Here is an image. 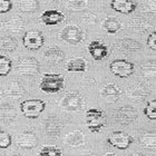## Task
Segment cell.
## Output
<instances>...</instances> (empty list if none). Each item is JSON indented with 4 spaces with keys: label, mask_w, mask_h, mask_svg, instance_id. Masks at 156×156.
I'll return each instance as SVG.
<instances>
[{
    "label": "cell",
    "mask_w": 156,
    "mask_h": 156,
    "mask_svg": "<svg viewBox=\"0 0 156 156\" xmlns=\"http://www.w3.org/2000/svg\"><path fill=\"white\" fill-rule=\"evenodd\" d=\"M64 85H65V79L60 74L46 73L41 76L39 88L46 94H56L62 90Z\"/></svg>",
    "instance_id": "6da1fadb"
},
{
    "label": "cell",
    "mask_w": 156,
    "mask_h": 156,
    "mask_svg": "<svg viewBox=\"0 0 156 156\" xmlns=\"http://www.w3.org/2000/svg\"><path fill=\"white\" fill-rule=\"evenodd\" d=\"M46 103L42 99H26L20 103V111L28 119H36L45 111Z\"/></svg>",
    "instance_id": "7a4b0ae2"
},
{
    "label": "cell",
    "mask_w": 156,
    "mask_h": 156,
    "mask_svg": "<svg viewBox=\"0 0 156 156\" xmlns=\"http://www.w3.org/2000/svg\"><path fill=\"white\" fill-rule=\"evenodd\" d=\"M86 125L91 133H98L105 127V113L98 108H89L86 114Z\"/></svg>",
    "instance_id": "3957f363"
},
{
    "label": "cell",
    "mask_w": 156,
    "mask_h": 156,
    "mask_svg": "<svg viewBox=\"0 0 156 156\" xmlns=\"http://www.w3.org/2000/svg\"><path fill=\"white\" fill-rule=\"evenodd\" d=\"M39 69H40V65L35 57H30V56L21 57L17 62V72L21 76H26V77L36 76L39 73Z\"/></svg>",
    "instance_id": "277c9868"
},
{
    "label": "cell",
    "mask_w": 156,
    "mask_h": 156,
    "mask_svg": "<svg viewBox=\"0 0 156 156\" xmlns=\"http://www.w3.org/2000/svg\"><path fill=\"white\" fill-rule=\"evenodd\" d=\"M109 70L118 78H129L135 72V65L126 59H115L109 64Z\"/></svg>",
    "instance_id": "5b68a950"
},
{
    "label": "cell",
    "mask_w": 156,
    "mask_h": 156,
    "mask_svg": "<svg viewBox=\"0 0 156 156\" xmlns=\"http://www.w3.org/2000/svg\"><path fill=\"white\" fill-rule=\"evenodd\" d=\"M45 38L40 31L38 30H29L26 31L25 35L23 36V47L28 50L31 51H36L39 50L44 46Z\"/></svg>",
    "instance_id": "8992f818"
},
{
    "label": "cell",
    "mask_w": 156,
    "mask_h": 156,
    "mask_svg": "<svg viewBox=\"0 0 156 156\" xmlns=\"http://www.w3.org/2000/svg\"><path fill=\"white\" fill-rule=\"evenodd\" d=\"M107 143L117 150H127L133 143V137L123 130H115L108 136Z\"/></svg>",
    "instance_id": "52a82bcc"
},
{
    "label": "cell",
    "mask_w": 156,
    "mask_h": 156,
    "mask_svg": "<svg viewBox=\"0 0 156 156\" xmlns=\"http://www.w3.org/2000/svg\"><path fill=\"white\" fill-rule=\"evenodd\" d=\"M137 118L136 109L132 106H122L113 113V120L119 125H129Z\"/></svg>",
    "instance_id": "ba28073f"
},
{
    "label": "cell",
    "mask_w": 156,
    "mask_h": 156,
    "mask_svg": "<svg viewBox=\"0 0 156 156\" xmlns=\"http://www.w3.org/2000/svg\"><path fill=\"white\" fill-rule=\"evenodd\" d=\"M59 36L64 41L69 45H78L84 39V33L81 31L79 27L75 26V25H69L62 30Z\"/></svg>",
    "instance_id": "9c48e42d"
},
{
    "label": "cell",
    "mask_w": 156,
    "mask_h": 156,
    "mask_svg": "<svg viewBox=\"0 0 156 156\" xmlns=\"http://www.w3.org/2000/svg\"><path fill=\"white\" fill-rule=\"evenodd\" d=\"M84 105L83 97L77 93H68L62 99V107L67 112L80 111Z\"/></svg>",
    "instance_id": "30bf717a"
},
{
    "label": "cell",
    "mask_w": 156,
    "mask_h": 156,
    "mask_svg": "<svg viewBox=\"0 0 156 156\" xmlns=\"http://www.w3.org/2000/svg\"><path fill=\"white\" fill-rule=\"evenodd\" d=\"M62 124L57 116H48L44 122V130L48 138H57L62 133Z\"/></svg>",
    "instance_id": "8fae6325"
},
{
    "label": "cell",
    "mask_w": 156,
    "mask_h": 156,
    "mask_svg": "<svg viewBox=\"0 0 156 156\" xmlns=\"http://www.w3.org/2000/svg\"><path fill=\"white\" fill-rule=\"evenodd\" d=\"M87 49L89 55L91 56V58L96 60V62H101V60L105 59L108 56V54H109L108 47L101 41H99V40H93V41H90Z\"/></svg>",
    "instance_id": "7c38bea8"
},
{
    "label": "cell",
    "mask_w": 156,
    "mask_h": 156,
    "mask_svg": "<svg viewBox=\"0 0 156 156\" xmlns=\"http://www.w3.org/2000/svg\"><path fill=\"white\" fill-rule=\"evenodd\" d=\"M115 48L119 51L123 52H136L140 51L142 49V44L140 41H137L135 39L132 38H123V39H118L117 41H115Z\"/></svg>",
    "instance_id": "4fadbf2b"
},
{
    "label": "cell",
    "mask_w": 156,
    "mask_h": 156,
    "mask_svg": "<svg viewBox=\"0 0 156 156\" xmlns=\"http://www.w3.org/2000/svg\"><path fill=\"white\" fill-rule=\"evenodd\" d=\"M40 20L46 26H56L65 20V15L58 10L47 9L41 13Z\"/></svg>",
    "instance_id": "5bb4252c"
},
{
    "label": "cell",
    "mask_w": 156,
    "mask_h": 156,
    "mask_svg": "<svg viewBox=\"0 0 156 156\" xmlns=\"http://www.w3.org/2000/svg\"><path fill=\"white\" fill-rule=\"evenodd\" d=\"M109 6L116 12L129 15L135 11V9L137 8V3L133 0H112Z\"/></svg>",
    "instance_id": "9a60e30c"
},
{
    "label": "cell",
    "mask_w": 156,
    "mask_h": 156,
    "mask_svg": "<svg viewBox=\"0 0 156 156\" xmlns=\"http://www.w3.org/2000/svg\"><path fill=\"white\" fill-rule=\"evenodd\" d=\"M18 146L23 148V150H34L38 144V138L36 134L31 130H25L18 136L17 140Z\"/></svg>",
    "instance_id": "2e32d148"
},
{
    "label": "cell",
    "mask_w": 156,
    "mask_h": 156,
    "mask_svg": "<svg viewBox=\"0 0 156 156\" xmlns=\"http://www.w3.org/2000/svg\"><path fill=\"white\" fill-rule=\"evenodd\" d=\"M2 26L3 29L11 35H19L23 31L25 23L21 19V17L16 15V16L11 17L9 20H7L6 23H3Z\"/></svg>",
    "instance_id": "e0dca14e"
},
{
    "label": "cell",
    "mask_w": 156,
    "mask_h": 156,
    "mask_svg": "<svg viewBox=\"0 0 156 156\" xmlns=\"http://www.w3.org/2000/svg\"><path fill=\"white\" fill-rule=\"evenodd\" d=\"M123 91L120 90V88L114 84L106 85L101 90V96L104 98L105 101L108 103H115L122 97Z\"/></svg>",
    "instance_id": "ac0fdd59"
},
{
    "label": "cell",
    "mask_w": 156,
    "mask_h": 156,
    "mask_svg": "<svg viewBox=\"0 0 156 156\" xmlns=\"http://www.w3.org/2000/svg\"><path fill=\"white\" fill-rule=\"evenodd\" d=\"M126 94L129 99H133L135 101H143L146 99L148 90L142 84H134L127 88Z\"/></svg>",
    "instance_id": "d6986e66"
},
{
    "label": "cell",
    "mask_w": 156,
    "mask_h": 156,
    "mask_svg": "<svg viewBox=\"0 0 156 156\" xmlns=\"http://www.w3.org/2000/svg\"><path fill=\"white\" fill-rule=\"evenodd\" d=\"M26 94V90L23 89V87L17 81H11L8 84V86L6 87L5 91H3V95L6 97L10 98V99H13V101H17V99H20L23 98V95Z\"/></svg>",
    "instance_id": "ffe728a7"
},
{
    "label": "cell",
    "mask_w": 156,
    "mask_h": 156,
    "mask_svg": "<svg viewBox=\"0 0 156 156\" xmlns=\"http://www.w3.org/2000/svg\"><path fill=\"white\" fill-rule=\"evenodd\" d=\"M45 58L47 62L55 64V65H59V64H62L64 62L65 54L60 48L56 47V46H52V47H49L45 51Z\"/></svg>",
    "instance_id": "44dd1931"
},
{
    "label": "cell",
    "mask_w": 156,
    "mask_h": 156,
    "mask_svg": "<svg viewBox=\"0 0 156 156\" xmlns=\"http://www.w3.org/2000/svg\"><path fill=\"white\" fill-rule=\"evenodd\" d=\"M66 70L69 73H85L87 70V62L81 57L73 58L67 62Z\"/></svg>",
    "instance_id": "7402d4cb"
},
{
    "label": "cell",
    "mask_w": 156,
    "mask_h": 156,
    "mask_svg": "<svg viewBox=\"0 0 156 156\" xmlns=\"http://www.w3.org/2000/svg\"><path fill=\"white\" fill-rule=\"evenodd\" d=\"M127 26L129 27L130 30H133L135 33L144 34L150 29L151 27H152V25H151L147 20L136 17V18H133L132 20H129L128 23H127Z\"/></svg>",
    "instance_id": "603a6c76"
},
{
    "label": "cell",
    "mask_w": 156,
    "mask_h": 156,
    "mask_svg": "<svg viewBox=\"0 0 156 156\" xmlns=\"http://www.w3.org/2000/svg\"><path fill=\"white\" fill-rule=\"evenodd\" d=\"M140 145L148 151H156V133L155 132H144L140 134Z\"/></svg>",
    "instance_id": "cb8c5ba5"
},
{
    "label": "cell",
    "mask_w": 156,
    "mask_h": 156,
    "mask_svg": "<svg viewBox=\"0 0 156 156\" xmlns=\"http://www.w3.org/2000/svg\"><path fill=\"white\" fill-rule=\"evenodd\" d=\"M85 143V136L81 130H74L66 135L65 144L70 147H78Z\"/></svg>",
    "instance_id": "d4e9b609"
},
{
    "label": "cell",
    "mask_w": 156,
    "mask_h": 156,
    "mask_svg": "<svg viewBox=\"0 0 156 156\" xmlns=\"http://www.w3.org/2000/svg\"><path fill=\"white\" fill-rule=\"evenodd\" d=\"M122 23L115 17H107L103 21V29L109 35H115L122 29Z\"/></svg>",
    "instance_id": "484cf974"
},
{
    "label": "cell",
    "mask_w": 156,
    "mask_h": 156,
    "mask_svg": "<svg viewBox=\"0 0 156 156\" xmlns=\"http://www.w3.org/2000/svg\"><path fill=\"white\" fill-rule=\"evenodd\" d=\"M17 117V113L12 106L8 104L1 105V119L3 124H11L15 122Z\"/></svg>",
    "instance_id": "4316f807"
},
{
    "label": "cell",
    "mask_w": 156,
    "mask_h": 156,
    "mask_svg": "<svg viewBox=\"0 0 156 156\" xmlns=\"http://www.w3.org/2000/svg\"><path fill=\"white\" fill-rule=\"evenodd\" d=\"M140 75L145 78H156V60H147L140 65Z\"/></svg>",
    "instance_id": "83f0119b"
},
{
    "label": "cell",
    "mask_w": 156,
    "mask_h": 156,
    "mask_svg": "<svg viewBox=\"0 0 156 156\" xmlns=\"http://www.w3.org/2000/svg\"><path fill=\"white\" fill-rule=\"evenodd\" d=\"M18 7L23 12H35L39 8L38 0H18Z\"/></svg>",
    "instance_id": "f1b7e54d"
},
{
    "label": "cell",
    "mask_w": 156,
    "mask_h": 156,
    "mask_svg": "<svg viewBox=\"0 0 156 156\" xmlns=\"http://www.w3.org/2000/svg\"><path fill=\"white\" fill-rule=\"evenodd\" d=\"M18 47V42L12 36L1 37V50L7 52H13Z\"/></svg>",
    "instance_id": "f546056e"
},
{
    "label": "cell",
    "mask_w": 156,
    "mask_h": 156,
    "mask_svg": "<svg viewBox=\"0 0 156 156\" xmlns=\"http://www.w3.org/2000/svg\"><path fill=\"white\" fill-rule=\"evenodd\" d=\"M12 68V62L9 57H7L5 55L0 56V76L5 77L11 72Z\"/></svg>",
    "instance_id": "4dcf8cb0"
},
{
    "label": "cell",
    "mask_w": 156,
    "mask_h": 156,
    "mask_svg": "<svg viewBox=\"0 0 156 156\" xmlns=\"http://www.w3.org/2000/svg\"><path fill=\"white\" fill-rule=\"evenodd\" d=\"M38 156H62V151L54 145H45L39 151Z\"/></svg>",
    "instance_id": "1f68e13d"
},
{
    "label": "cell",
    "mask_w": 156,
    "mask_h": 156,
    "mask_svg": "<svg viewBox=\"0 0 156 156\" xmlns=\"http://www.w3.org/2000/svg\"><path fill=\"white\" fill-rule=\"evenodd\" d=\"M88 7V0H69L67 8L70 11H83Z\"/></svg>",
    "instance_id": "d6a6232c"
},
{
    "label": "cell",
    "mask_w": 156,
    "mask_h": 156,
    "mask_svg": "<svg viewBox=\"0 0 156 156\" xmlns=\"http://www.w3.org/2000/svg\"><path fill=\"white\" fill-rule=\"evenodd\" d=\"M144 115L151 120H156V99L150 101L144 107Z\"/></svg>",
    "instance_id": "836d02e7"
},
{
    "label": "cell",
    "mask_w": 156,
    "mask_h": 156,
    "mask_svg": "<svg viewBox=\"0 0 156 156\" xmlns=\"http://www.w3.org/2000/svg\"><path fill=\"white\" fill-rule=\"evenodd\" d=\"M140 9L143 12L156 13V0H145L140 5Z\"/></svg>",
    "instance_id": "e575fe53"
},
{
    "label": "cell",
    "mask_w": 156,
    "mask_h": 156,
    "mask_svg": "<svg viewBox=\"0 0 156 156\" xmlns=\"http://www.w3.org/2000/svg\"><path fill=\"white\" fill-rule=\"evenodd\" d=\"M11 143H12L11 136H10L8 133L1 130V132H0V148H1V150L8 148V147L11 145Z\"/></svg>",
    "instance_id": "d590c367"
},
{
    "label": "cell",
    "mask_w": 156,
    "mask_h": 156,
    "mask_svg": "<svg viewBox=\"0 0 156 156\" xmlns=\"http://www.w3.org/2000/svg\"><path fill=\"white\" fill-rule=\"evenodd\" d=\"M12 9L11 0H0V13H7Z\"/></svg>",
    "instance_id": "8d00e7d4"
},
{
    "label": "cell",
    "mask_w": 156,
    "mask_h": 156,
    "mask_svg": "<svg viewBox=\"0 0 156 156\" xmlns=\"http://www.w3.org/2000/svg\"><path fill=\"white\" fill-rule=\"evenodd\" d=\"M146 42H147L148 48L154 50V51H156V30L155 31H152V33L147 36Z\"/></svg>",
    "instance_id": "74e56055"
},
{
    "label": "cell",
    "mask_w": 156,
    "mask_h": 156,
    "mask_svg": "<svg viewBox=\"0 0 156 156\" xmlns=\"http://www.w3.org/2000/svg\"><path fill=\"white\" fill-rule=\"evenodd\" d=\"M96 18H97V17L95 16L94 13L87 12L83 16V21H84L85 23H87V25H91V23H96Z\"/></svg>",
    "instance_id": "f35d334b"
},
{
    "label": "cell",
    "mask_w": 156,
    "mask_h": 156,
    "mask_svg": "<svg viewBox=\"0 0 156 156\" xmlns=\"http://www.w3.org/2000/svg\"><path fill=\"white\" fill-rule=\"evenodd\" d=\"M129 156H146V155H145V154H143V153H138V152H136V153L130 154Z\"/></svg>",
    "instance_id": "ab89813d"
},
{
    "label": "cell",
    "mask_w": 156,
    "mask_h": 156,
    "mask_svg": "<svg viewBox=\"0 0 156 156\" xmlns=\"http://www.w3.org/2000/svg\"><path fill=\"white\" fill-rule=\"evenodd\" d=\"M9 156H23L21 154H19L18 152H12V153H10Z\"/></svg>",
    "instance_id": "60d3db41"
},
{
    "label": "cell",
    "mask_w": 156,
    "mask_h": 156,
    "mask_svg": "<svg viewBox=\"0 0 156 156\" xmlns=\"http://www.w3.org/2000/svg\"><path fill=\"white\" fill-rule=\"evenodd\" d=\"M104 156H117L116 154H114V153H107V154H105Z\"/></svg>",
    "instance_id": "b9f144b4"
},
{
    "label": "cell",
    "mask_w": 156,
    "mask_h": 156,
    "mask_svg": "<svg viewBox=\"0 0 156 156\" xmlns=\"http://www.w3.org/2000/svg\"><path fill=\"white\" fill-rule=\"evenodd\" d=\"M51 1H58V0H51Z\"/></svg>",
    "instance_id": "7bdbcfd3"
}]
</instances>
